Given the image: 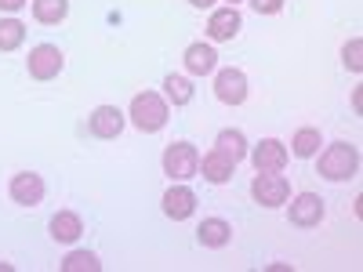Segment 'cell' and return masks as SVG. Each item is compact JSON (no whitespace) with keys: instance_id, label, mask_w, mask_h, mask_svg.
I'll return each instance as SVG.
<instances>
[{"instance_id":"6da1fadb","label":"cell","mask_w":363,"mask_h":272,"mask_svg":"<svg viewBox=\"0 0 363 272\" xmlns=\"http://www.w3.org/2000/svg\"><path fill=\"white\" fill-rule=\"evenodd\" d=\"M131 124L145 135H157L167 124V102L157 95V91H142V95L131 98Z\"/></svg>"},{"instance_id":"7a4b0ae2","label":"cell","mask_w":363,"mask_h":272,"mask_svg":"<svg viewBox=\"0 0 363 272\" xmlns=\"http://www.w3.org/2000/svg\"><path fill=\"white\" fill-rule=\"evenodd\" d=\"M356 167H359V153L349 142H335L320 153V174L327 181H349L356 174Z\"/></svg>"},{"instance_id":"3957f363","label":"cell","mask_w":363,"mask_h":272,"mask_svg":"<svg viewBox=\"0 0 363 272\" xmlns=\"http://www.w3.org/2000/svg\"><path fill=\"white\" fill-rule=\"evenodd\" d=\"M196 171H200V153H196V145L174 142V145L164 149V174H167L171 181H189Z\"/></svg>"},{"instance_id":"277c9868","label":"cell","mask_w":363,"mask_h":272,"mask_svg":"<svg viewBox=\"0 0 363 272\" xmlns=\"http://www.w3.org/2000/svg\"><path fill=\"white\" fill-rule=\"evenodd\" d=\"M251 196L262 203V207H284L291 200V181L280 174V171H272V174H258L251 181Z\"/></svg>"},{"instance_id":"5b68a950","label":"cell","mask_w":363,"mask_h":272,"mask_svg":"<svg viewBox=\"0 0 363 272\" xmlns=\"http://www.w3.org/2000/svg\"><path fill=\"white\" fill-rule=\"evenodd\" d=\"M26 66H29V76L33 80H55L58 73H62V66H66V55L58 51L55 44H37L33 51H29Z\"/></svg>"},{"instance_id":"8992f818","label":"cell","mask_w":363,"mask_h":272,"mask_svg":"<svg viewBox=\"0 0 363 272\" xmlns=\"http://www.w3.org/2000/svg\"><path fill=\"white\" fill-rule=\"evenodd\" d=\"M215 95L225 106H244L247 102V76H244V69H218Z\"/></svg>"},{"instance_id":"52a82bcc","label":"cell","mask_w":363,"mask_h":272,"mask_svg":"<svg viewBox=\"0 0 363 272\" xmlns=\"http://www.w3.org/2000/svg\"><path fill=\"white\" fill-rule=\"evenodd\" d=\"M287 157H291V153H287V145H284L280 138H265V142H258V145H255V153H251L258 174L284 171V167H287Z\"/></svg>"},{"instance_id":"ba28073f","label":"cell","mask_w":363,"mask_h":272,"mask_svg":"<svg viewBox=\"0 0 363 272\" xmlns=\"http://www.w3.org/2000/svg\"><path fill=\"white\" fill-rule=\"evenodd\" d=\"M8 193H11V200L22 203V207H37V203L44 200V178L33 174V171H22V174L11 178Z\"/></svg>"},{"instance_id":"9c48e42d","label":"cell","mask_w":363,"mask_h":272,"mask_svg":"<svg viewBox=\"0 0 363 272\" xmlns=\"http://www.w3.org/2000/svg\"><path fill=\"white\" fill-rule=\"evenodd\" d=\"M323 222V200L316 193H298L291 200V225H301V229H313Z\"/></svg>"},{"instance_id":"30bf717a","label":"cell","mask_w":363,"mask_h":272,"mask_svg":"<svg viewBox=\"0 0 363 272\" xmlns=\"http://www.w3.org/2000/svg\"><path fill=\"white\" fill-rule=\"evenodd\" d=\"M87 128H91L95 138H116L120 131H124V113H120L116 106H99L87 116Z\"/></svg>"},{"instance_id":"8fae6325","label":"cell","mask_w":363,"mask_h":272,"mask_svg":"<svg viewBox=\"0 0 363 272\" xmlns=\"http://www.w3.org/2000/svg\"><path fill=\"white\" fill-rule=\"evenodd\" d=\"M196 210V193L189 186H171L164 193V215L174 218V222H186L189 215Z\"/></svg>"},{"instance_id":"7c38bea8","label":"cell","mask_w":363,"mask_h":272,"mask_svg":"<svg viewBox=\"0 0 363 272\" xmlns=\"http://www.w3.org/2000/svg\"><path fill=\"white\" fill-rule=\"evenodd\" d=\"M240 33V11L236 8H218L207 18V37L211 40H233Z\"/></svg>"},{"instance_id":"4fadbf2b","label":"cell","mask_w":363,"mask_h":272,"mask_svg":"<svg viewBox=\"0 0 363 272\" xmlns=\"http://www.w3.org/2000/svg\"><path fill=\"white\" fill-rule=\"evenodd\" d=\"M215 66H218V55H215V47L211 44H189L186 47V69L193 73V76H207V73H215Z\"/></svg>"},{"instance_id":"5bb4252c","label":"cell","mask_w":363,"mask_h":272,"mask_svg":"<svg viewBox=\"0 0 363 272\" xmlns=\"http://www.w3.org/2000/svg\"><path fill=\"white\" fill-rule=\"evenodd\" d=\"M196 239L203 247H225L229 239H233V225L229 222H222V218H203L200 222V229H196Z\"/></svg>"},{"instance_id":"9a60e30c","label":"cell","mask_w":363,"mask_h":272,"mask_svg":"<svg viewBox=\"0 0 363 272\" xmlns=\"http://www.w3.org/2000/svg\"><path fill=\"white\" fill-rule=\"evenodd\" d=\"M48 229H51V236L58 239V244H73V239H80V232H84V222H80V215H73V210H58Z\"/></svg>"},{"instance_id":"2e32d148","label":"cell","mask_w":363,"mask_h":272,"mask_svg":"<svg viewBox=\"0 0 363 272\" xmlns=\"http://www.w3.org/2000/svg\"><path fill=\"white\" fill-rule=\"evenodd\" d=\"M233 171H236V164L225 153H218V149H211V153L203 157V178L215 181V186H225V181L233 178Z\"/></svg>"},{"instance_id":"e0dca14e","label":"cell","mask_w":363,"mask_h":272,"mask_svg":"<svg viewBox=\"0 0 363 272\" xmlns=\"http://www.w3.org/2000/svg\"><path fill=\"white\" fill-rule=\"evenodd\" d=\"M215 149H218V153H225L233 164H240V160L247 157V138H244V131H233V128H225V131H218Z\"/></svg>"},{"instance_id":"ac0fdd59","label":"cell","mask_w":363,"mask_h":272,"mask_svg":"<svg viewBox=\"0 0 363 272\" xmlns=\"http://www.w3.org/2000/svg\"><path fill=\"white\" fill-rule=\"evenodd\" d=\"M320 145H323V138H320L316 128H301V131L291 138V153H294L298 160H309V157L320 153Z\"/></svg>"},{"instance_id":"d6986e66","label":"cell","mask_w":363,"mask_h":272,"mask_svg":"<svg viewBox=\"0 0 363 272\" xmlns=\"http://www.w3.org/2000/svg\"><path fill=\"white\" fill-rule=\"evenodd\" d=\"M69 15V0H33V18L44 26H58Z\"/></svg>"},{"instance_id":"ffe728a7","label":"cell","mask_w":363,"mask_h":272,"mask_svg":"<svg viewBox=\"0 0 363 272\" xmlns=\"http://www.w3.org/2000/svg\"><path fill=\"white\" fill-rule=\"evenodd\" d=\"M26 40V26L18 18H0V51H15Z\"/></svg>"},{"instance_id":"44dd1931","label":"cell","mask_w":363,"mask_h":272,"mask_svg":"<svg viewBox=\"0 0 363 272\" xmlns=\"http://www.w3.org/2000/svg\"><path fill=\"white\" fill-rule=\"evenodd\" d=\"M164 91H167V98L174 102V106H189L193 102V84L186 80V76H164Z\"/></svg>"},{"instance_id":"7402d4cb","label":"cell","mask_w":363,"mask_h":272,"mask_svg":"<svg viewBox=\"0 0 363 272\" xmlns=\"http://www.w3.org/2000/svg\"><path fill=\"white\" fill-rule=\"evenodd\" d=\"M102 261L99 254H91V251H73L66 261H62V272H99Z\"/></svg>"},{"instance_id":"603a6c76","label":"cell","mask_w":363,"mask_h":272,"mask_svg":"<svg viewBox=\"0 0 363 272\" xmlns=\"http://www.w3.org/2000/svg\"><path fill=\"white\" fill-rule=\"evenodd\" d=\"M342 55H345V66H349L352 73H359V69H363V58H359V55H363V40H359V37H356V40H349Z\"/></svg>"},{"instance_id":"cb8c5ba5","label":"cell","mask_w":363,"mask_h":272,"mask_svg":"<svg viewBox=\"0 0 363 272\" xmlns=\"http://www.w3.org/2000/svg\"><path fill=\"white\" fill-rule=\"evenodd\" d=\"M251 4H255L258 15H277V11H284V0H251Z\"/></svg>"},{"instance_id":"d4e9b609","label":"cell","mask_w":363,"mask_h":272,"mask_svg":"<svg viewBox=\"0 0 363 272\" xmlns=\"http://www.w3.org/2000/svg\"><path fill=\"white\" fill-rule=\"evenodd\" d=\"M26 8V0H0V11H18Z\"/></svg>"},{"instance_id":"484cf974","label":"cell","mask_w":363,"mask_h":272,"mask_svg":"<svg viewBox=\"0 0 363 272\" xmlns=\"http://www.w3.org/2000/svg\"><path fill=\"white\" fill-rule=\"evenodd\" d=\"M189 4H193V8H211L215 0H189Z\"/></svg>"},{"instance_id":"4316f807","label":"cell","mask_w":363,"mask_h":272,"mask_svg":"<svg viewBox=\"0 0 363 272\" xmlns=\"http://www.w3.org/2000/svg\"><path fill=\"white\" fill-rule=\"evenodd\" d=\"M236 4H240V0H229V8H236Z\"/></svg>"}]
</instances>
